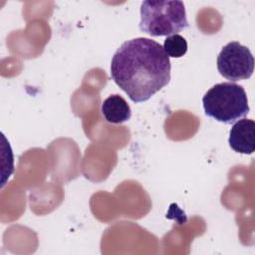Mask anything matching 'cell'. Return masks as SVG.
Wrapping results in <instances>:
<instances>
[{
    "label": "cell",
    "mask_w": 255,
    "mask_h": 255,
    "mask_svg": "<svg viewBox=\"0 0 255 255\" xmlns=\"http://www.w3.org/2000/svg\"><path fill=\"white\" fill-rule=\"evenodd\" d=\"M163 50L168 57L180 58L187 52V42L181 35L173 34L164 40Z\"/></svg>",
    "instance_id": "7"
},
{
    "label": "cell",
    "mask_w": 255,
    "mask_h": 255,
    "mask_svg": "<svg viewBox=\"0 0 255 255\" xmlns=\"http://www.w3.org/2000/svg\"><path fill=\"white\" fill-rule=\"evenodd\" d=\"M228 142L230 147L242 154H251L255 150V123L242 119L236 122L230 130Z\"/></svg>",
    "instance_id": "5"
},
{
    "label": "cell",
    "mask_w": 255,
    "mask_h": 255,
    "mask_svg": "<svg viewBox=\"0 0 255 255\" xmlns=\"http://www.w3.org/2000/svg\"><path fill=\"white\" fill-rule=\"evenodd\" d=\"M217 69L221 76L233 82L249 79L254 71L253 55L239 42H230L217 57Z\"/></svg>",
    "instance_id": "4"
},
{
    "label": "cell",
    "mask_w": 255,
    "mask_h": 255,
    "mask_svg": "<svg viewBox=\"0 0 255 255\" xmlns=\"http://www.w3.org/2000/svg\"><path fill=\"white\" fill-rule=\"evenodd\" d=\"M171 64L163 47L149 38L124 42L111 63L115 83L134 103L145 102L170 81Z\"/></svg>",
    "instance_id": "1"
},
{
    "label": "cell",
    "mask_w": 255,
    "mask_h": 255,
    "mask_svg": "<svg viewBox=\"0 0 255 255\" xmlns=\"http://www.w3.org/2000/svg\"><path fill=\"white\" fill-rule=\"evenodd\" d=\"M205 115L223 124H232L249 113L247 95L242 86L231 82L214 85L202 98Z\"/></svg>",
    "instance_id": "3"
},
{
    "label": "cell",
    "mask_w": 255,
    "mask_h": 255,
    "mask_svg": "<svg viewBox=\"0 0 255 255\" xmlns=\"http://www.w3.org/2000/svg\"><path fill=\"white\" fill-rule=\"evenodd\" d=\"M188 27L181 1H143L140 4L139 29L151 37L170 36Z\"/></svg>",
    "instance_id": "2"
},
{
    "label": "cell",
    "mask_w": 255,
    "mask_h": 255,
    "mask_svg": "<svg viewBox=\"0 0 255 255\" xmlns=\"http://www.w3.org/2000/svg\"><path fill=\"white\" fill-rule=\"evenodd\" d=\"M102 114L110 124H122L131 117V110L120 95H111L102 103Z\"/></svg>",
    "instance_id": "6"
}]
</instances>
